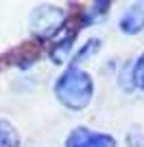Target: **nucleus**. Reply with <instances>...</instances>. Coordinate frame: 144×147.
Listing matches in <instances>:
<instances>
[{
    "mask_svg": "<svg viewBox=\"0 0 144 147\" xmlns=\"http://www.w3.org/2000/svg\"><path fill=\"white\" fill-rule=\"evenodd\" d=\"M66 147H116V138L87 127H74L66 138Z\"/></svg>",
    "mask_w": 144,
    "mask_h": 147,
    "instance_id": "3",
    "label": "nucleus"
},
{
    "mask_svg": "<svg viewBox=\"0 0 144 147\" xmlns=\"http://www.w3.org/2000/svg\"><path fill=\"white\" fill-rule=\"evenodd\" d=\"M120 31L127 35H135L144 29V2H135V5L127 7V11L120 16L118 22Z\"/></svg>",
    "mask_w": 144,
    "mask_h": 147,
    "instance_id": "4",
    "label": "nucleus"
},
{
    "mask_svg": "<svg viewBox=\"0 0 144 147\" xmlns=\"http://www.w3.org/2000/svg\"><path fill=\"white\" fill-rule=\"evenodd\" d=\"M72 40H74V33H70L66 40H61V42L53 49L50 57H53L55 64H63V61L68 59V55H70V51H72Z\"/></svg>",
    "mask_w": 144,
    "mask_h": 147,
    "instance_id": "6",
    "label": "nucleus"
},
{
    "mask_svg": "<svg viewBox=\"0 0 144 147\" xmlns=\"http://www.w3.org/2000/svg\"><path fill=\"white\" fill-rule=\"evenodd\" d=\"M63 22H66V9L57 5H39L29 16L31 33L35 37H39V40L53 37L63 26Z\"/></svg>",
    "mask_w": 144,
    "mask_h": 147,
    "instance_id": "2",
    "label": "nucleus"
},
{
    "mask_svg": "<svg viewBox=\"0 0 144 147\" xmlns=\"http://www.w3.org/2000/svg\"><path fill=\"white\" fill-rule=\"evenodd\" d=\"M109 2L107 0H103V2H94V5L85 11V16H83V24H90V22H96L98 18H103L105 13H107V9H109Z\"/></svg>",
    "mask_w": 144,
    "mask_h": 147,
    "instance_id": "7",
    "label": "nucleus"
},
{
    "mask_svg": "<svg viewBox=\"0 0 144 147\" xmlns=\"http://www.w3.org/2000/svg\"><path fill=\"white\" fill-rule=\"evenodd\" d=\"M131 81H133V86H135V88H140V90L144 92V53L135 59V64H133Z\"/></svg>",
    "mask_w": 144,
    "mask_h": 147,
    "instance_id": "8",
    "label": "nucleus"
},
{
    "mask_svg": "<svg viewBox=\"0 0 144 147\" xmlns=\"http://www.w3.org/2000/svg\"><path fill=\"white\" fill-rule=\"evenodd\" d=\"M55 97L70 110H83L94 97V81L83 68L70 66L55 81Z\"/></svg>",
    "mask_w": 144,
    "mask_h": 147,
    "instance_id": "1",
    "label": "nucleus"
},
{
    "mask_svg": "<svg viewBox=\"0 0 144 147\" xmlns=\"http://www.w3.org/2000/svg\"><path fill=\"white\" fill-rule=\"evenodd\" d=\"M98 49H101V40H90V42H87V44L83 46V49H81V51L77 53V55H74V61H72V66L81 64V61H83L87 55H94V53H96Z\"/></svg>",
    "mask_w": 144,
    "mask_h": 147,
    "instance_id": "9",
    "label": "nucleus"
},
{
    "mask_svg": "<svg viewBox=\"0 0 144 147\" xmlns=\"http://www.w3.org/2000/svg\"><path fill=\"white\" fill-rule=\"evenodd\" d=\"M0 147H20L18 129L5 119H0Z\"/></svg>",
    "mask_w": 144,
    "mask_h": 147,
    "instance_id": "5",
    "label": "nucleus"
}]
</instances>
